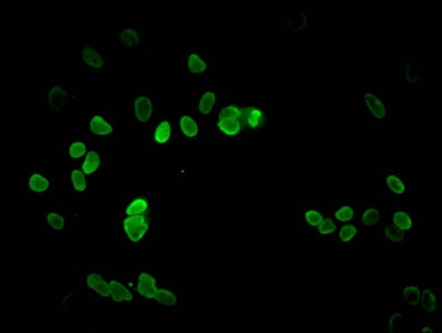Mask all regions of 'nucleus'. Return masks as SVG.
Here are the masks:
<instances>
[{"label": "nucleus", "instance_id": "obj_1", "mask_svg": "<svg viewBox=\"0 0 442 333\" xmlns=\"http://www.w3.org/2000/svg\"><path fill=\"white\" fill-rule=\"evenodd\" d=\"M242 114L238 108L233 106L225 107L219 114L218 128L225 135L235 136L241 130Z\"/></svg>", "mask_w": 442, "mask_h": 333}, {"label": "nucleus", "instance_id": "obj_2", "mask_svg": "<svg viewBox=\"0 0 442 333\" xmlns=\"http://www.w3.org/2000/svg\"><path fill=\"white\" fill-rule=\"evenodd\" d=\"M124 230L131 242H139L148 232L149 223L144 214L128 215L124 220Z\"/></svg>", "mask_w": 442, "mask_h": 333}, {"label": "nucleus", "instance_id": "obj_3", "mask_svg": "<svg viewBox=\"0 0 442 333\" xmlns=\"http://www.w3.org/2000/svg\"><path fill=\"white\" fill-rule=\"evenodd\" d=\"M79 58L86 67L95 70H102L106 67L107 57L100 47L93 43L85 45L79 51Z\"/></svg>", "mask_w": 442, "mask_h": 333}, {"label": "nucleus", "instance_id": "obj_4", "mask_svg": "<svg viewBox=\"0 0 442 333\" xmlns=\"http://www.w3.org/2000/svg\"><path fill=\"white\" fill-rule=\"evenodd\" d=\"M115 39L118 45L125 49H137L141 45V33L134 26H126L119 28L116 32Z\"/></svg>", "mask_w": 442, "mask_h": 333}, {"label": "nucleus", "instance_id": "obj_5", "mask_svg": "<svg viewBox=\"0 0 442 333\" xmlns=\"http://www.w3.org/2000/svg\"><path fill=\"white\" fill-rule=\"evenodd\" d=\"M134 110L137 120L141 124H147L154 115V105L148 96H138L134 101Z\"/></svg>", "mask_w": 442, "mask_h": 333}, {"label": "nucleus", "instance_id": "obj_6", "mask_svg": "<svg viewBox=\"0 0 442 333\" xmlns=\"http://www.w3.org/2000/svg\"><path fill=\"white\" fill-rule=\"evenodd\" d=\"M137 290H138L139 295H141L144 298L151 299L155 298V295L157 293L158 289L156 288V280L151 274L147 272H142L139 274L138 278V286H137Z\"/></svg>", "mask_w": 442, "mask_h": 333}, {"label": "nucleus", "instance_id": "obj_7", "mask_svg": "<svg viewBox=\"0 0 442 333\" xmlns=\"http://www.w3.org/2000/svg\"><path fill=\"white\" fill-rule=\"evenodd\" d=\"M68 101H69V94L61 86H55L49 91L48 102L51 109H61L68 104Z\"/></svg>", "mask_w": 442, "mask_h": 333}, {"label": "nucleus", "instance_id": "obj_8", "mask_svg": "<svg viewBox=\"0 0 442 333\" xmlns=\"http://www.w3.org/2000/svg\"><path fill=\"white\" fill-rule=\"evenodd\" d=\"M90 131L99 137H108L114 132V127L101 115H95L90 120Z\"/></svg>", "mask_w": 442, "mask_h": 333}, {"label": "nucleus", "instance_id": "obj_9", "mask_svg": "<svg viewBox=\"0 0 442 333\" xmlns=\"http://www.w3.org/2000/svg\"><path fill=\"white\" fill-rule=\"evenodd\" d=\"M28 187L35 193H46L51 187V182L41 172H32L28 178Z\"/></svg>", "mask_w": 442, "mask_h": 333}, {"label": "nucleus", "instance_id": "obj_10", "mask_svg": "<svg viewBox=\"0 0 442 333\" xmlns=\"http://www.w3.org/2000/svg\"><path fill=\"white\" fill-rule=\"evenodd\" d=\"M87 287L97 292L98 295H100L101 297L110 296L109 283L106 282L105 279L97 273H91L88 276Z\"/></svg>", "mask_w": 442, "mask_h": 333}, {"label": "nucleus", "instance_id": "obj_11", "mask_svg": "<svg viewBox=\"0 0 442 333\" xmlns=\"http://www.w3.org/2000/svg\"><path fill=\"white\" fill-rule=\"evenodd\" d=\"M101 166V158L100 155L97 153L96 150H90L88 151L86 155L85 161L82 164V171L83 173L87 175H91L93 173H96L98 169L100 168Z\"/></svg>", "mask_w": 442, "mask_h": 333}, {"label": "nucleus", "instance_id": "obj_12", "mask_svg": "<svg viewBox=\"0 0 442 333\" xmlns=\"http://www.w3.org/2000/svg\"><path fill=\"white\" fill-rule=\"evenodd\" d=\"M109 290L111 298L117 302L131 301L132 299H134V296H132V293L128 290V289L118 281L112 280L109 282Z\"/></svg>", "mask_w": 442, "mask_h": 333}, {"label": "nucleus", "instance_id": "obj_13", "mask_svg": "<svg viewBox=\"0 0 442 333\" xmlns=\"http://www.w3.org/2000/svg\"><path fill=\"white\" fill-rule=\"evenodd\" d=\"M365 101L369 108L370 111L373 114V116L376 117L378 119H382L386 117L387 114V109L379 98L377 96L372 95V94H366L365 95Z\"/></svg>", "mask_w": 442, "mask_h": 333}, {"label": "nucleus", "instance_id": "obj_14", "mask_svg": "<svg viewBox=\"0 0 442 333\" xmlns=\"http://www.w3.org/2000/svg\"><path fill=\"white\" fill-rule=\"evenodd\" d=\"M173 135V127L169 120H163L157 126L154 132V139L158 145H165L168 143Z\"/></svg>", "mask_w": 442, "mask_h": 333}, {"label": "nucleus", "instance_id": "obj_15", "mask_svg": "<svg viewBox=\"0 0 442 333\" xmlns=\"http://www.w3.org/2000/svg\"><path fill=\"white\" fill-rule=\"evenodd\" d=\"M180 129L188 138H195L199 134V127L194 118L190 116H183L180 119Z\"/></svg>", "mask_w": 442, "mask_h": 333}, {"label": "nucleus", "instance_id": "obj_16", "mask_svg": "<svg viewBox=\"0 0 442 333\" xmlns=\"http://www.w3.org/2000/svg\"><path fill=\"white\" fill-rule=\"evenodd\" d=\"M149 208V203L144 198H136L128 204L126 209L127 215H138L145 214Z\"/></svg>", "mask_w": 442, "mask_h": 333}, {"label": "nucleus", "instance_id": "obj_17", "mask_svg": "<svg viewBox=\"0 0 442 333\" xmlns=\"http://www.w3.org/2000/svg\"><path fill=\"white\" fill-rule=\"evenodd\" d=\"M244 120L250 128H258L263 122V114L257 108H249L245 110Z\"/></svg>", "mask_w": 442, "mask_h": 333}, {"label": "nucleus", "instance_id": "obj_18", "mask_svg": "<svg viewBox=\"0 0 442 333\" xmlns=\"http://www.w3.org/2000/svg\"><path fill=\"white\" fill-rule=\"evenodd\" d=\"M216 100H217V96L214 91H207L205 92L204 96L201 97V99L199 101V111L200 114L203 115H208L213 110L214 106L216 105Z\"/></svg>", "mask_w": 442, "mask_h": 333}, {"label": "nucleus", "instance_id": "obj_19", "mask_svg": "<svg viewBox=\"0 0 442 333\" xmlns=\"http://www.w3.org/2000/svg\"><path fill=\"white\" fill-rule=\"evenodd\" d=\"M71 182L72 187L75 189L76 192L83 193L87 190V181L83 171L79 169H73L71 172Z\"/></svg>", "mask_w": 442, "mask_h": 333}, {"label": "nucleus", "instance_id": "obj_20", "mask_svg": "<svg viewBox=\"0 0 442 333\" xmlns=\"http://www.w3.org/2000/svg\"><path fill=\"white\" fill-rule=\"evenodd\" d=\"M188 69L193 73H203L207 69V63L197 53H190L188 56Z\"/></svg>", "mask_w": 442, "mask_h": 333}, {"label": "nucleus", "instance_id": "obj_21", "mask_svg": "<svg viewBox=\"0 0 442 333\" xmlns=\"http://www.w3.org/2000/svg\"><path fill=\"white\" fill-rule=\"evenodd\" d=\"M155 300L157 302L161 303L164 306H168V307H174L176 306L177 303V297L174 292H171L167 289H158L157 290V293L155 295Z\"/></svg>", "mask_w": 442, "mask_h": 333}, {"label": "nucleus", "instance_id": "obj_22", "mask_svg": "<svg viewBox=\"0 0 442 333\" xmlns=\"http://www.w3.org/2000/svg\"><path fill=\"white\" fill-rule=\"evenodd\" d=\"M87 146L82 141H73L68 147V156L72 159H80L87 155Z\"/></svg>", "mask_w": 442, "mask_h": 333}, {"label": "nucleus", "instance_id": "obj_23", "mask_svg": "<svg viewBox=\"0 0 442 333\" xmlns=\"http://www.w3.org/2000/svg\"><path fill=\"white\" fill-rule=\"evenodd\" d=\"M421 303H422V307H424V309L427 312L432 313L436 310V308H437L436 297H435L434 293H432V291L429 290V289H426V290H424V292H422Z\"/></svg>", "mask_w": 442, "mask_h": 333}, {"label": "nucleus", "instance_id": "obj_24", "mask_svg": "<svg viewBox=\"0 0 442 333\" xmlns=\"http://www.w3.org/2000/svg\"><path fill=\"white\" fill-rule=\"evenodd\" d=\"M394 222L397 226V228H399L401 230H410L412 228V226H414V222H412V219L410 218V215L406 212L395 213Z\"/></svg>", "mask_w": 442, "mask_h": 333}, {"label": "nucleus", "instance_id": "obj_25", "mask_svg": "<svg viewBox=\"0 0 442 333\" xmlns=\"http://www.w3.org/2000/svg\"><path fill=\"white\" fill-rule=\"evenodd\" d=\"M387 184L392 192L396 194H404L406 192V185L400 178H398L395 174H390L387 178Z\"/></svg>", "mask_w": 442, "mask_h": 333}, {"label": "nucleus", "instance_id": "obj_26", "mask_svg": "<svg viewBox=\"0 0 442 333\" xmlns=\"http://www.w3.org/2000/svg\"><path fill=\"white\" fill-rule=\"evenodd\" d=\"M47 221L53 230H62L66 226V220L63 215L57 212H50L47 214Z\"/></svg>", "mask_w": 442, "mask_h": 333}, {"label": "nucleus", "instance_id": "obj_27", "mask_svg": "<svg viewBox=\"0 0 442 333\" xmlns=\"http://www.w3.org/2000/svg\"><path fill=\"white\" fill-rule=\"evenodd\" d=\"M404 299L410 305L415 306L420 301V291L419 289L414 286H409L405 288L404 290Z\"/></svg>", "mask_w": 442, "mask_h": 333}, {"label": "nucleus", "instance_id": "obj_28", "mask_svg": "<svg viewBox=\"0 0 442 333\" xmlns=\"http://www.w3.org/2000/svg\"><path fill=\"white\" fill-rule=\"evenodd\" d=\"M380 218V213L378 211L377 209L372 208V209H368L367 211L363 213L362 215V221L367 226H372V224H376L378 221H379Z\"/></svg>", "mask_w": 442, "mask_h": 333}, {"label": "nucleus", "instance_id": "obj_29", "mask_svg": "<svg viewBox=\"0 0 442 333\" xmlns=\"http://www.w3.org/2000/svg\"><path fill=\"white\" fill-rule=\"evenodd\" d=\"M358 233V229L355 226H351V224H347V226H343L340 229V232H339V237L342 240L343 242H348L356 236Z\"/></svg>", "mask_w": 442, "mask_h": 333}, {"label": "nucleus", "instance_id": "obj_30", "mask_svg": "<svg viewBox=\"0 0 442 333\" xmlns=\"http://www.w3.org/2000/svg\"><path fill=\"white\" fill-rule=\"evenodd\" d=\"M304 219L306 221L310 224L311 227H317L322 221V215L320 212H318L317 210H308L304 213Z\"/></svg>", "mask_w": 442, "mask_h": 333}, {"label": "nucleus", "instance_id": "obj_31", "mask_svg": "<svg viewBox=\"0 0 442 333\" xmlns=\"http://www.w3.org/2000/svg\"><path fill=\"white\" fill-rule=\"evenodd\" d=\"M335 215L339 221L348 222L353 218V210L351 207H348V205H346V207H342L341 209H339Z\"/></svg>", "mask_w": 442, "mask_h": 333}, {"label": "nucleus", "instance_id": "obj_32", "mask_svg": "<svg viewBox=\"0 0 442 333\" xmlns=\"http://www.w3.org/2000/svg\"><path fill=\"white\" fill-rule=\"evenodd\" d=\"M337 228H336V224L333 223V221L331 219H329V218H326V219H322V221L320 222V224H319V228H318V230H319V232H320L321 234H329V233H332L333 231H335Z\"/></svg>", "mask_w": 442, "mask_h": 333}, {"label": "nucleus", "instance_id": "obj_33", "mask_svg": "<svg viewBox=\"0 0 442 333\" xmlns=\"http://www.w3.org/2000/svg\"><path fill=\"white\" fill-rule=\"evenodd\" d=\"M386 234H387L388 238L394 240V241H401L402 238H404V233L399 231V230H396L395 228H392V227H388L386 229Z\"/></svg>", "mask_w": 442, "mask_h": 333}, {"label": "nucleus", "instance_id": "obj_34", "mask_svg": "<svg viewBox=\"0 0 442 333\" xmlns=\"http://www.w3.org/2000/svg\"><path fill=\"white\" fill-rule=\"evenodd\" d=\"M401 326V317L400 316H394L390 320V332H399Z\"/></svg>", "mask_w": 442, "mask_h": 333}]
</instances>
